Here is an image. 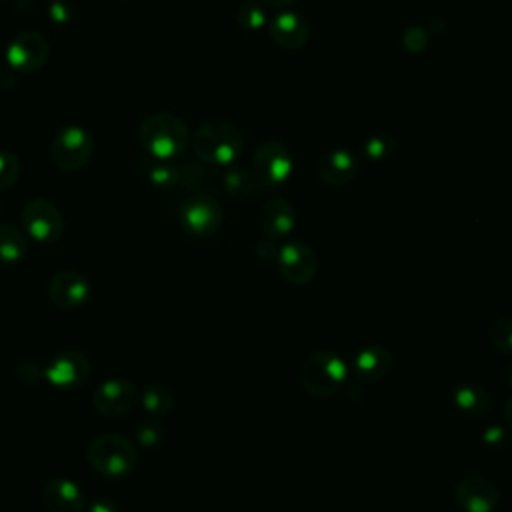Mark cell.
<instances>
[{"instance_id":"9a60e30c","label":"cell","mask_w":512,"mask_h":512,"mask_svg":"<svg viewBox=\"0 0 512 512\" xmlns=\"http://www.w3.org/2000/svg\"><path fill=\"white\" fill-rule=\"evenodd\" d=\"M42 502L48 512H82L84 494L70 478H54L42 490Z\"/></svg>"},{"instance_id":"9c48e42d","label":"cell","mask_w":512,"mask_h":512,"mask_svg":"<svg viewBox=\"0 0 512 512\" xmlns=\"http://www.w3.org/2000/svg\"><path fill=\"white\" fill-rule=\"evenodd\" d=\"M48 54H50L48 40L40 32L26 30L12 38L4 58L12 70L20 74H30L44 66V62L48 60Z\"/></svg>"},{"instance_id":"f546056e","label":"cell","mask_w":512,"mask_h":512,"mask_svg":"<svg viewBox=\"0 0 512 512\" xmlns=\"http://www.w3.org/2000/svg\"><path fill=\"white\" fill-rule=\"evenodd\" d=\"M256 254H258L262 260H276V256H278V246H276V242H274L272 238L260 240V242L256 244Z\"/></svg>"},{"instance_id":"7a4b0ae2","label":"cell","mask_w":512,"mask_h":512,"mask_svg":"<svg viewBox=\"0 0 512 512\" xmlns=\"http://www.w3.org/2000/svg\"><path fill=\"white\" fill-rule=\"evenodd\" d=\"M192 150L208 164L228 166L240 158L244 150V136L230 122L210 120L194 130Z\"/></svg>"},{"instance_id":"836d02e7","label":"cell","mask_w":512,"mask_h":512,"mask_svg":"<svg viewBox=\"0 0 512 512\" xmlns=\"http://www.w3.org/2000/svg\"><path fill=\"white\" fill-rule=\"evenodd\" d=\"M90 512H114V506L108 500H96L90 504Z\"/></svg>"},{"instance_id":"d6986e66","label":"cell","mask_w":512,"mask_h":512,"mask_svg":"<svg viewBox=\"0 0 512 512\" xmlns=\"http://www.w3.org/2000/svg\"><path fill=\"white\" fill-rule=\"evenodd\" d=\"M268 30L274 44L288 50L302 48L308 40V22L296 12H282L274 16Z\"/></svg>"},{"instance_id":"8fae6325","label":"cell","mask_w":512,"mask_h":512,"mask_svg":"<svg viewBox=\"0 0 512 512\" xmlns=\"http://www.w3.org/2000/svg\"><path fill=\"white\" fill-rule=\"evenodd\" d=\"M276 264L280 274L296 286L310 284L318 270V260L314 250L304 242H288L278 248Z\"/></svg>"},{"instance_id":"8992f818","label":"cell","mask_w":512,"mask_h":512,"mask_svg":"<svg viewBox=\"0 0 512 512\" xmlns=\"http://www.w3.org/2000/svg\"><path fill=\"white\" fill-rule=\"evenodd\" d=\"M20 216L26 234L38 244H54L64 232V218L50 200H28Z\"/></svg>"},{"instance_id":"484cf974","label":"cell","mask_w":512,"mask_h":512,"mask_svg":"<svg viewBox=\"0 0 512 512\" xmlns=\"http://www.w3.org/2000/svg\"><path fill=\"white\" fill-rule=\"evenodd\" d=\"M236 18H238L240 28L248 30V32H258L268 22V14L264 10V4H260V2H244L238 8Z\"/></svg>"},{"instance_id":"603a6c76","label":"cell","mask_w":512,"mask_h":512,"mask_svg":"<svg viewBox=\"0 0 512 512\" xmlns=\"http://www.w3.org/2000/svg\"><path fill=\"white\" fill-rule=\"evenodd\" d=\"M138 398L142 402V406L150 412V414H168L172 408H174V394L168 386L160 384V382H154V384H148L144 386L140 392H138Z\"/></svg>"},{"instance_id":"4dcf8cb0","label":"cell","mask_w":512,"mask_h":512,"mask_svg":"<svg viewBox=\"0 0 512 512\" xmlns=\"http://www.w3.org/2000/svg\"><path fill=\"white\" fill-rule=\"evenodd\" d=\"M48 14H50L56 22H66V20H70V16H72L68 4L62 2V0H54V2L50 4V8H48Z\"/></svg>"},{"instance_id":"30bf717a","label":"cell","mask_w":512,"mask_h":512,"mask_svg":"<svg viewBox=\"0 0 512 512\" xmlns=\"http://www.w3.org/2000/svg\"><path fill=\"white\" fill-rule=\"evenodd\" d=\"M222 220V206L210 194H196L180 208V224L194 236H212L222 226Z\"/></svg>"},{"instance_id":"ba28073f","label":"cell","mask_w":512,"mask_h":512,"mask_svg":"<svg viewBox=\"0 0 512 512\" xmlns=\"http://www.w3.org/2000/svg\"><path fill=\"white\" fill-rule=\"evenodd\" d=\"M452 494L462 512H494L500 504L498 486L482 474H468L460 478Z\"/></svg>"},{"instance_id":"1f68e13d","label":"cell","mask_w":512,"mask_h":512,"mask_svg":"<svg viewBox=\"0 0 512 512\" xmlns=\"http://www.w3.org/2000/svg\"><path fill=\"white\" fill-rule=\"evenodd\" d=\"M404 40H406V46L412 48V50H420V48H424V44H426V36H424V32H420V30H408L406 36H404Z\"/></svg>"},{"instance_id":"ac0fdd59","label":"cell","mask_w":512,"mask_h":512,"mask_svg":"<svg viewBox=\"0 0 512 512\" xmlns=\"http://www.w3.org/2000/svg\"><path fill=\"white\" fill-rule=\"evenodd\" d=\"M394 366L392 352L382 344L364 346L354 358V370L364 382H378L390 374Z\"/></svg>"},{"instance_id":"5bb4252c","label":"cell","mask_w":512,"mask_h":512,"mask_svg":"<svg viewBox=\"0 0 512 512\" xmlns=\"http://www.w3.org/2000/svg\"><path fill=\"white\" fill-rule=\"evenodd\" d=\"M90 296V282L76 270L58 272L48 284V298L58 310H76Z\"/></svg>"},{"instance_id":"cb8c5ba5","label":"cell","mask_w":512,"mask_h":512,"mask_svg":"<svg viewBox=\"0 0 512 512\" xmlns=\"http://www.w3.org/2000/svg\"><path fill=\"white\" fill-rule=\"evenodd\" d=\"M144 172L148 180L160 188H172L182 180V172L178 166L168 160H156L150 156L144 158Z\"/></svg>"},{"instance_id":"f1b7e54d","label":"cell","mask_w":512,"mask_h":512,"mask_svg":"<svg viewBox=\"0 0 512 512\" xmlns=\"http://www.w3.org/2000/svg\"><path fill=\"white\" fill-rule=\"evenodd\" d=\"M394 150V142L388 136H372L366 146L364 152L370 160H384L386 156H390Z\"/></svg>"},{"instance_id":"e0dca14e","label":"cell","mask_w":512,"mask_h":512,"mask_svg":"<svg viewBox=\"0 0 512 512\" xmlns=\"http://www.w3.org/2000/svg\"><path fill=\"white\" fill-rule=\"evenodd\" d=\"M316 172L324 184L344 186L356 176L358 162L346 150H330L320 156V160L316 164Z\"/></svg>"},{"instance_id":"d6a6232c","label":"cell","mask_w":512,"mask_h":512,"mask_svg":"<svg viewBox=\"0 0 512 512\" xmlns=\"http://www.w3.org/2000/svg\"><path fill=\"white\" fill-rule=\"evenodd\" d=\"M484 442L486 444H504L506 442V434H504V430L502 428H498V426H490L486 432H484Z\"/></svg>"},{"instance_id":"ffe728a7","label":"cell","mask_w":512,"mask_h":512,"mask_svg":"<svg viewBox=\"0 0 512 512\" xmlns=\"http://www.w3.org/2000/svg\"><path fill=\"white\" fill-rule=\"evenodd\" d=\"M450 398H452V404L456 406V410H460L462 414H466L470 418L484 416L492 406V398H490L488 390L476 382H458L452 388Z\"/></svg>"},{"instance_id":"5b68a950","label":"cell","mask_w":512,"mask_h":512,"mask_svg":"<svg viewBox=\"0 0 512 512\" xmlns=\"http://www.w3.org/2000/svg\"><path fill=\"white\" fill-rule=\"evenodd\" d=\"M94 152V138L84 126H62L50 142V158L56 168L74 172L86 166Z\"/></svg>"},{"instance_id":"7c38bea8","label":"cell","mask_w":512,"mask_h":512,"mask_svg":"<svg viewBox=\"0 0 512 512\" xmlns=\"http://www.w3.org/2000/svg\"><path fill=\"white\" fill-rule=\"evenodd\" d=\"M88 376L90 362L78 350H64L44 366V378H48V382L60 390H74L82 386Z\"/></svg>"},{"instance_id":"e575fe53","label":"cell","mask_w":512,"mask_h":512,"mask_svg":"<svg viewBox=\"0 0 512 512\" xmlns=\"http://www.w3.org/2000/svg\"><path fill=\"white\" fill-rule=\"evenodd\" d=\"M504 420L512 428V394L506 398V404H504Z\"/></svg>"},{"instance_id":"4316f807","label":"cell","mask_w":512,"mask_h":512,"mask_svg":"<svg viewBox=\"0 0 512 512\" xmlns=\"http://www.w3.org/2000/svg\"><path fill=\"white\" fill-rule=\"evenodd\" d=\"M20 176V158L14 152L0 150V190L10 188Z\"/></svg>"},{"instance_id":"52a82bcc","label":"cell","mask_w":512,"mask_h":512,"mask_svg":"<svg viewBox=\"0 0 512 512\" xmlns=\"http://www.w3.org/2000/svg\"><path fill=\"white\" fill-rule=\"evenodd\" d=\"M292 170H294L292 154L282 142H264L254 152L252 172L260 180L264 190L286 182Z\"/></svg>"},{"instance_id":"44dd1931","label":"cell","mask_w":512,"mask_h":512,"mask_svg":"<svg viewBox=\"0 0 512 512\" xmlns=\"http://www.w3.org/2000/svg\"><path fill=\"white\" fill-rule=\"evenodd\" d=\"M28 254V240L12 224H0V264L14 266Z\"/></svg>"},{"instance_id":"2e32d148","label":"cell","mask_w":512,"mask_h":512,"mask_svg":"<svg viewBox=\"0 0 512 512\" xmlns=\"http://www.w3.org/2000/svg\"><path fill=\"white\" fill-rule=\"evenodd\" d=\"M260 222L268 238H286L296 226V210L286 198L272 196L262 206Z\"/></svg>"},{"instance_id":"d590c367","label":"cell","mask_w":512,"mask_h":512,"mask_svg":"<svg viewBox=\"0 0 512 512\" xmlns=\"http://www.w3.org/2000/svg\"><path fill=\"white\" fill-rule=\"evenodd\" d=\"M264 4L272 6V8H288L290 4H294L296 0H262Z\"/></svg>"},{"instance_id":"d4e9b609","label":"cell","mask_w":512,"mask_h":512,"mask_svg":"<svg viewBox=\"0 0 512 512\" xmlns=\"http://www.w3.org/2000/svg\"><path fill=\"white\" fill-rule=\"evenodd\" d=\"M488 340L490 344L504 354H512V318L510 316H498L488 326Z\"/></svg>"},{"instance_id":"83f0119b","label":"cell","mask_w":512,"mask_h":512,"mask_svg":"<svg viewBox=\"0 0 512 512\" xmlns=\"http://www.w3.org/2000/svg\"><path fill=\"white\" fill-rule=\"evenodd\" d=\"M136 440L142 446H156L164 440V426L158 420H142L136 426Z\"/></svg>"},{"instance_id":"4fadbf2b","label":"cell","mask_w":512,"mask_h":512,"mask_svg":"<svg viewBox=\"0 0 512 512\" xmlns=\"http://www.w3.org/2000/svg\"><path fill=\"white\" fill-rule=\"evenodd\" d=\"M136 400H138V388L132 382L120 380V378L102 382L92 396L94 410L106 418H118L126 414L128 410H132Z\"/></svg>"},{"instance_id":"277c9868","label":"cell","mask_w":512,"mask_h":512,"mask_svg":"<svg viewBox=\"0 0 512 512\" xmlns=\"http://www.w3.org/2000/svg\"><path fill=\"white\" fill-rule=\"evenodd\" d=\"M346 376L344 360L330 350L312 352L300 366V384L316 398L334 396L346 382Z\"/></svg>"},{"instance_id":"6da1fadb","label":"cell","mask_w":512,"mask_h":512,"mask_svg":"<svg viewBox=\"0 0 512 512\" xmlns=\"http://www.w3.org/2000/svg\"><path fill=\"white\" fill-rule=\"evenodd\" d=\"M138 142L146 156L156 160H176L190 144V132L186 124L168 112H156L144 118L138 128Z\"/></svg>"},{"instance_id":"7402d4cb","label":"cell","mask_w":512,"mask_h":512,"mask_svg":"<svg viewBox=\"0 0 512 512\" xmlns=\"http://www.w3.org/2000/svg\"><path fill=\"white\" fill-rule=\"evenodd\" d=\"M224 190L232 196V198H248V196H256L260 192H264V186L260 184V180L256 178V174L246 168H230L224 178H222Z\"/></svg>"},{"instance_id":"8d00e7d4","label":"cell","mask_w":512,"mask_h":512,"mask_svg":"<svg viewBox=\"0 0 512 512\" xmlns=\"http://www.w3.org/2000/svg\"><path fill=\"white\" fill-rule=\"evenodd\" d=\"M504 380H506L508 384H512V360L506 362V366H504Z\"/></svg>"},{"instance_id":"3957f363","label":"cell","mask_w":512,"mask_h":512,"mask_svg":"<svg viewBox=\"0 0 512 512\" xmlns=\"http://www.w3.org/2000/svg\"><path fill=\"white\" fill-rule=\"evenodd\" d=\"M86 460L92 470L108 478L130 474L138 464V450L122 434H100L86 448Z\"/></svg>"}]
</instances>
